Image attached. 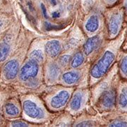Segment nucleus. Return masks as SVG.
Wrapping results in <instances>:
<instances>
[{
  "label": "nucleus",
  "instance_id": "obj_19",
  "mask_svg": "<svg viewBox=\"0 0 127 127\" xmlns=\"http://www.w3.org/2000/svg\"><path fill=\"white\" fill-rule=\"evenodd\" d=\"M120 69L123 74L127 76V56L122 59L120 63Z\"/></svg>",
  "mask_w": 127,
  "mask_h": 127
},
{
  "label": "nucleus",
  "instance_id": "obj_1",
  "mask_svg": "<svg viewBox=\"0 0 127 127\" xmlns=\"http://www.w3.org/2000/svg\"><path fill=\"white\" fill-rule=\"evenodd\" d=\"M115 59L113 52L107 50L104 52L102 58L95 64L91 71V76L95 78H100L106 74Z\"/></svg>",
  "mask_w": 127,
  "mask_h": 127
},
{
  "label": "nucleus",
  "instance_id": "obj_17",
  "mask_svg": "<svg viewBox=\"0 0 127 127\" xmlns=\"http://www.w3.org/2000/svg\"><path fill=\"white\" fill-rule=\"evenodd\" d=\"M119 104L122 108L127 107V88H124L122 91L119 98Z\"/></svg>",
  "mask_w": 127,
  "mask_h": 127
},
{
  "label": "nucleus",
  "instance_id": "obj_30",
  "mask_svg": "<svg viewBox=\"0 0 127 127\" xmlns=\"http://www.w3.org/2000/svg\"><path fill=\"white\" fill-rule=\"evenodd\" d=\"M2 26H3V23H2V22H1V21H0V29L1 28Z\"/></svg>",
  "mask_w": 127,
  "mask_h": 127
},
{
  "label": "nucleus",
  "instance_id": "obj_2",
  "mask_svg": "<svg viewBox=\"0 0 127 127\" xmlns=\"http://www.w3.org/2000/svg\"><path fill=\"white\" fill-rule=\"evenodd\" d=\"M38 70L39 68L37 62L31 59L21 69L20 78L23 81H26L30 78L35 77L38 73Z\"/></svg>",
  "mask_w": 127,
  "mask_h": 127
},
{
  "label": "nucleus",
  "instance_id": "obj_6",
  "mask_svg": "<svg viewBox=\"0 0 127 127\" xmlns=\"http://www.w3.org/2000/svg\"><path fill=\"white\" fill-rule=\"evenodd\" d=\"M116 102V92L114 90L104 91L100 98V104L105 109H111Z\"/></svg>",
  "mask_w": 127,
  "mask_h": 127
},
{
  "label": "nucleus",
  "instance_id": "obj_25",
  "mask_svg": "<svg viewBox=\"0 0 127 127\" xmlns=\"http://www.w3.org/2000/svg\"><path fill=\"white\" fill-rule=\"evenodd\" d=\"M41 9H42V13H43V15L45 18H47V10H46L45 6L43 4H41Z\"/></svg>",
  "mask_w": 127,
  "mask_h": 127
},
{
  "label": "nucleus",
  "instance_id": "obj_27",
  "mask_svg": "<svg viewBox=\"0 0 127 127\" xmlns=\"http://www.w3.org/2000/svg\"><path fill=\"white\" fill-rule=\"evenodd\" d=\"M50 1H51V3L52 4L53 6H55V5L57 4V1L55 0H50Z\"/></svg>",
  "mask_w": 127,
  "mask_h": 127
},
{
  "label": "nucleus",
  "instance_id": "obj_26",
  "mask_svg": "<svg viewBox=\"0 0 127 127\" xmlns=\"http://www.w3.org/2000/svg\"><path fill=\"white\" fill-rule=\"evenodd\" d=\"M52 16L53 18H58V17L60 16V13L58 12V11H55L54 13H52Z\"/></svg>",
  "mask_w": 127,
  "mask_h": 127
},
{
  "label": "nucleus",
  "instance_id": "obj_3",
  "mask_svg": "<svg viewBox=\"0 0 127 127\" xmlns=\"http://www.w3.org/2000/svg\"><path fill=\"white\" fill-rule=\"evenodd\" d=\"M122 21V13L117 11L111 15L108 23V32L110 37L116 36L118 34Z\"/></svg>",
  "mask_w": 127,
  "mask_h": 127
},
{
  "label": "nucleus",
  "instance_id": "obj_24",
  "mask_svg": "<svg viewBox=\"0 0 127 127\" xmlns=\"http://www.w3.org/2000/svg\"><path fill=\"white\" fill-rule=\"evenodd\" d=\"M93 125V123L90 121H87V122H83L79 123L76 125V127H92Z\"/></svg>",
  "mask_w": 127,
  "mask_h": 127
},
{
  "label": "nucleus",
  "instance_id": "obj_29",
  "mask_svg": "<svg viewBox=\"0 0 127 127\" xmlns=\"http://www.w3.org/2000/svg\"><path fill=\"white\" fill-rule=\"evenodd\" d=\"M124 6H125V9H126V11L127 13V0H125V1H124Z\"/></svg>",
  "mask_w": 127,
  "mask_h": 127
},
{
  "label": "nucleus",
  "instance_id": "obj_18",
  "mask_svg": "<svg viewBox=\"0 0 127 127\" xmlns=\"http://www.w3.org/2000/svg\"><path fill=\"white\" fill-rule=\"evenodd\" d=\"M31 58L32 60L35 61L36 62L39 63V62H42L44 59V55L43 53L41 50H36L32 51L31 54Z\"/></svg>",
  "mask_w": 127,
  "mask_h": 127
},
{
  "label": "nucleus",
  "instance_id": "obj_4",
  "mask_svg": "<svg viewBox=\"0 0 127 127\" xmlns=\"http://www.w3.org/2000/svg\"><path fill=\"white\" fill-rule=\"evenodd\" d=\"M23 110L28 117L32 119H40L43 117L44 113L36 104L32 101L26 100L23 102Z\"/></svg>",
  "mask_w": 127,
  "mask_h": 127
},
{
  "label": "nucleus",
  "instance_id": "obj_21",
  "mask_svg": "<svg viewBox=\"0 0 127 127\" xmlns=\"http://www.w3.org/2000/svg\"><path fill=\"white\" fill-rule=\"evenodd\" d=\"M109 127H127V122H122V121H116V122H114L112 124H109Z\"/></svg>",
  "mask_w": 127,
  "mask_h": 127
},
{
  "label": "nucleus",
  "instance_id": "obj_28",
  "mask_svg": "<svg viewBox=\"0 0 127 127\" xmlns=\"http://www.w3.org/2000/svg\"><path fill=\"white\" fill-rule=\"evenodd\" d=\"M107 1V2H108V3H114V2H115L117 0H106Z\"/></svg>",
  "mask_w": 127,
  "mask_h": 127
},
{
  "label": "nucleus",
  "instance_id": "obj_12",
  "mask_svg": "<svg viewBox=\"0 0 127 127\" xmlns=\"http://www.w3.org/2000/svg\"><path fill=\"white\" fill-rule=\"evenodd\" d=\"M60 70L58 65L56 64H51L48 68V76L50 80L54 81L59 77Z\"/></svg>",
  "mask_w": 127,
  "mask_h": 127
},
{
  "label": "nucleus",
  "instance_id": "obj_8",
  "mask_svg": "<svg viewBox=\"0 0 127 127\" xmlns=\"http://www.w3.org/2000/svg\"><path fill=\"white\" fill-rule=\"evenodd\" d=\"M45 52L50 57L54 58L58 56L61 52V45L58 40H50L47 42Z\"/></svg>",
  "mask_w": 127,
  "mask_h": 127
},
{
  "label": "nucleus",
  "instance_id": "obj_9",
  "mask_svg": "<svg viewBox=\"0 0 127 127\" xmlns=\"http://www.w3.org/2000/svg\"><path fill=\"white\" fill-rule=\"evenodd\" d=\"M100 42V37L96 35L89 38L87 42L85 43L84 47H83V50L84 53L86 55H91L93 51L95 50L97 47L99 46V44Z\"/></svg>",
  "mask_w": 127,
  "mask_h": 127
},
{
  "label": "nucleus",
  "instance_id": "obj_11",
  "mask_svg": "<svg viewBox=\"0 0 127 127\" xmlns=\"http://www.w3.org/2000/svg\"><path fill=\"white\" fill-rule=\"evenodd\" d=\"M80 78L79 74L77 72L75 71H69V72L65 73L62 76V79L66 83V84L71 85V84H73L76 82L78 81Z\"/></svg>",
  "mask_w": 127,
  "mask_h": 127
},
{
  "label": "nucleus",
  "instance_id": "obj_13",
  "mask_svg": "<svg viewBox=\"0 0 127 127\" xmlns=\"http://www.w3.org/2000/svg\"><path fill=\"white\" fill-rule=\"evenodd\" d=\"M10 46L7 42L0 43V62H3L6 60L9 55Z\"/></svg>",
  "mask_w": 127,
  "mask_h": 127
},
{
  "label": "nucleus",
  "instance_id": "obj_7",
  "mask_svg": "<svg viewBox=\"0 0 127 127\" xmlns=\"http://www.w3.org/2000/svg\"><path fill=\"white\" fill-rule=\"evenodd\" d=\"M69 93L68 91H62L58 93L51 100V106L55 109H59L64 106L69 98Z\"/></svg>",
  "mask_w": 127,
  "mask_h": 127
},
{
  "label": "nucleus",
  "instance_id": "obj_20",
  "mask_svg": "<svg viewBox=\"0 0 127 127\" xmlns=\"http://www.w3.org/2000/svg\"><path fill=\"white\" fill-rule=\"evenodd\" d=\"M71 59V57L69 55H63L59 59V63L60 65H62V66H66L68 63Z\"/></svg>",
  "mask_w": 127,
  "mask_h": 127
},
{
  "label": "nucleus",
  "instance_id": "obj_22",
  "mask_svg": "<svg viewBox=\"0 0 127 127\" xmlns=\"http://www.w3.org/2000/svg\"><path fill=\"white\" fill-rule=\"evenodd\" d=\"M45 27L47 31H52V30H57L61 28V27L59 28L58 26H55V25H52L50 23L47 22H45Z\"/></svg>",
  "mask_w": 127,
  "mask_h": 127
},
{
  "label": "nucleus",
  "instance_id": "obj_16",
  "mask_svg": "<svg viewBox=\"0 0 127 127\" xmlns=\"http://www.w3.org/2000/svg\"><path fill=\"white\" fill-rule=\"evenodd\" d=\"M5 112L9 116L16 117L19 114L18 107L12 103H8L5 105Z\"/></svg>",
  "mask_w": 127,
  "mask_h": 127
},
{
  "label": "nucleus",
  "instance_id": "obj_10",
  "mask_svg": "<svg viewBox=\"0 0 127 127\" xmlns=\"http://www.w3.org/2000/svg\"><path fill=\"white\" fill-rule=\"evenodd\" d=\"M99 28V19L96 16H92L87 21L86 29L90 32H94Z\"/></svg>",
  "mask_w": 127,
  "mask_h": 127
},
{
  "label": "nucleus",
  "instance_id": "obj_23",
  "mask_svg": "<svg viewBox=\"0 0 127 127\" xmlns=\"http://www.w3.org/2000/svg\"><path fill=\"white\" fill-rule=\"evenodd\" d=\"M12 127H28V124H27L26 123L23 122H20V121H16V122H14L11 124Z\"/></svg>",
  "mask_w": 127,
  "mask_h": 127
},
{
  "label": "nucleus",
  "instance_id": "obj_14",
  "mask_svg": "<svg viewBox=\"0 0 127 127\" xmlns=\"http://www.w3.org/2000/svg\"><path fill=\"white\" fill-rule=\"evenodd\" d=\"M82 102V96L80 93H76L75 94L73 99L71 100V108L74 110L76 111L78 109H80L81 105Z\"/></svg>",
  "mask_w": 127,
  "mask_h": 127
},
{
  "label": "nucleus",
  "instance_id": "obj_15",
  "mask_svg": "<svg viewBox=\"0 0 127 127\" xmlns=\"http://www.w3.org/2000/svg\"><path fill=\"white\" fill-rule=\"evenodd\" d=\"M84 62V56L81 52H78L74 55L71 61V66L73 68H77L80 66Z\"/></svg>",
  "mask_w": 127,
  "mask_h": 127
},
{
  "label": "nucleus",
  "instance_id": "obj_5",
  "mask_svg": "<svg viewBox=\"0 0 127 127\" xmlns=\"http://www.w3.org/2000/svg\"><path fill=\"white\" fill-rule=\"evenodd\" d=\"M19 64L17 60L12 59L8 62L4 66V75L6 79L13 80L16 77L18 71Z\"/></svg>",
  "mask_w": 127,
  "mask_h": 127
}]
</instances>
